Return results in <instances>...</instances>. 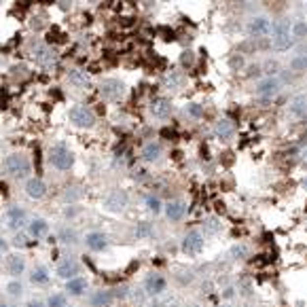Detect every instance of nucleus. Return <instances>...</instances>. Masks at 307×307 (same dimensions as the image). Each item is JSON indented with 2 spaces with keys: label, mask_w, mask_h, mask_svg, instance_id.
<instances>
[{
  "label": "nucleus",
  "mask_w": 307,
  "mask_h": 307,
  "mask_svg": "<svg viewBox=\"0 0 307 307\" xmlns=\"http://www.w3.org/2000/svg\"><path fill=\"white\" fill-rule=\"evenodd\" d=\"M4 168H6V172L15 178H28L32 174V163L24 153H11L4 159Z\"/></svg>",
  "instance_id": "1"
},
{
  "label": "nucleus",
  "mask_w": 307,
  "mask_h": 307,
  "mask_svg": "<svg viewBox=\"0 0 307 307\" xmlns=\"http://www.w3.org/2000/svg\"><path fill=\"white\" fill-rule=\"evenodd\" d=\"M68 121L72 123L74 127H81V130H91L96 125V112L89 108V106H83V104H76L70 108L68 112Z\"/></svg>",
  "instance_id": "2"
},
{
  "label": "nucleus",
  "mask_w": 307,
  "mask_h": 307,
  "mask_svg": "<svg viewBox=\"0 0 307 307\" xmlns=\"http://www.w3.org/2000/svg\"><path fill=\"white\" fill-rule=\"evenodd\" d=\"M49 163H51L55 170H60V172H68V170L74 166V155L64 144H55L51 151H49Z\"/></svg>",
  "instance_id": "3"
},
{
  "label": "nucleus",
  "mask_w": 307,
  "mask_h": 307,
  "mask_svg": "<svg viewBox=\"0 0 307 307\" xmlns=\"http://www.w3.org/2000/svg\"><path fill=\"white\" fill-rule=\"evenodd\" d=\"M271 45H273L277 51H286L292 45V34H290V26L286 21H275L271 26Z\"/></svg>",
  "instance_id": "4"
},
{
  "label": "nucleus",
  "mask_w": 307,
  "mask_h": 307,
  "mask_svg": "<svg viewBox=\"0 0 307 307\" xmlns=\"http://www.w3.org/2000/svg\"><path fill=\"white\" fill-rule=\"evenodd\" d=\"M32 58L42 68H51L58 64V53H55V49L45 45V42H36V45L32 47Z\"/></svg>",
  "instance_id": "5"
},
{
  "label": "nucleus",
  "mask_w": 307,
  "mask_h": 307,
  "mask_svg": "<svg viewBox=\"0 0 307 307\" xmlns=\"http://www.w3.org/2000/svg\"><path fill=\"white\" fill-rule=\"evenodd\" d=\"M98 89L104 100H119L125 94V83L119 81V78H104V81L98 85Z\"/></svg>",
  "instance_id": "6"
},
{
  "label": "nucleus",
  "mask_w": 307,
  "mask_h": 307,
  "mask_svg": "<svg viewBox=\"0 0 307 307\" xmlns=\"http://www.w3.org/2000/svg\"><path fill=\"white\" fill-rule=\"evenodd\" d=\"M28 212L24 208H19V205H11L9 210H6V227H9L11 231L19 233L24 227H28Z\"/></svg>",
  "instance_id": "7"
},
{
  "label": "nucleus",
  "mask_w": 307,
  "mask_h": 307,
  "mask_svg": "<svg viewBox=\"0 0 307 307\" xmlns=\"http://www.w3.org/2000/svg\"><path fill=\"white\" fill-rule=\"evenodd\" d=\"M127 202H130V197H127L125 191L121 189H112L108 195L104 197V208L108 212H121L127 208Z\"/></svg>",
  "instance_id": "8"
},
{
  "label": "nucleus",
  "mask_w": 307,
  "mask_h": 307,
  "mask_svg": "<svg viewBox=\"0 0 307 307\" xmlns=\"http://www.w3.org/2000/svg\"><path fill=\"white\" fill-rule=\"evenodd\" d=\"M280 89H282L280 78L267 76V78H263V81L256 85V96L263 98V100H271V98H275L277 94H280Z\"/></svg>",
  "instance_id": "9"
},
{
  "label": "nucleus",
  "mask_w": 307,
  "mask_h": 307,
  "mask_svg": "<svg viewBox=\"0 0 307 307\" xmlns=\"http://www.w3.org/2000/svg\"><path fill=\"white\" fill-rule=\"evenodd\" d=\"M204 244H205V239H204L202 233H199V231H189L187 235H184V239H182V252L189 254V256H195V254H199L204 250Z\"/></svg>",
  "instance_id": "10"
},
{
  "label": "nucleus",
  "mask_w": 307,
  "mask_h": 307,
  "mask_svg": "<svg viewBox=\"0 0 307 307\" xmlns=\"http://www.w3.org/2000/svg\"><path fill=\"white\" fill-rule=\"evenodd\" d=\"M78 273H81V265L74 261V259H64L58 269H55V275L60 277V280H72V277H78Z\"/></svg>",
  "instance_id": "11"
},
{
  "label": "nucleus",
  "mask_w": 307,
  "mask_h": 307,
  "mask_svg": "<svg viewBox=\"0 0 307 307\" xmlns=\"http://www.w3.org/2000/svg\"><path fill=\"white\" fill-rule=\"evenodd\" d=\"M85 246L91 252H104L108 248V238L102 233V231H89L85 235Z\"/></svg>",
  "instance_id": "12"
},
{
  "label": "nucleus",
  "mask_w": 307,
  "mask_h": 307,
  "mask_svg": "<svg viewBox=\"0 0 307 307\" xmlns=\"http://www.w3.org/2000/svg\"><path fill=\"white\" fill-rule=\"evenodd\" d=\"M26 267H28V263H26V256L24 254H9L6 256V269H9V273L13 277H17L19 280V275H24L26 273Z\"/></svg>",
  "instance_id": "13"
},
{
  "label": "nucleus",
  "mask_w": 307,
  "mask_h": 307,
  "mask_svg": "<svg viewBox=\"0 0 307 307\" xmlns=\"http://www.w3.org/2000/svg\"><path fill=\"white\" fill-rule=\"evenodd\" d=\"M269 32H271V24H269L267 17H252V19H250V24H248V34H250V36L261 38V36H267Z\"/></svg>",
  "instance_id": "14"
},
{
  "label": "nucleus",
  "mask_w": 307,
  "mask_h": 307,
  "mask_svg": "<svg viewBox=\"0 0 307 307\" xmlns=\"http://www.w3.org/2000/svg\"><path fill=\"white\" fill-rule=\"evenodd\" d=\"M166 288H168V280L161 273L148 275L146 282H144V290L148 295H161V292H166Z\"/></svg>",
  "instance_id": "15"
},
{
  "label": "nucleus",
  "mask_w": 307,
  "mask_h": 307,
  "mask_svg": "<svg viewBox=\"0 0 307 307\" xmlns=\"http://www.w3.org/2000/svg\"><path fill=\"white\" fill-rule=\"evenodd\" d=\"M163 212H166L168 220L178 223V220H182L184 214H187V205H184L182 202H178V199H174V202H170V204L163 205Z\"/></svg>",
  "instance_id": "16"
},
{
  "label": "nucleus",
  "mask_w": 307,
  "mask_h": 307,
  "mask_svg": "<svg viewBox=\"0 0 307 307\" xmlns=\"http://www.w3.org/2000/svg\"><path fill=\"white\" fill-rule=\"evenodd\" d=\"M26 195L30 199H42L47 195V184L40 178H28L26 182Z\"/></svg>",
  "instance_id": "17"
},
{
  "label": "nucleus",
  "mask_w": 307,
  "mask_h": 307,
  "mask_svg": "<svg viewBox=\"0 0 307 307\" xmlns=\"http://www.w3.org/2000/svg\"><path fill=\"white\" fill-rule=\"evenodd\" d=\"M151 115L155 119H168L170 115H172V104H170V100L155 98L153 104H151Z\"/></svg>",
  "instance_id": "18"
},
{
  "label": "nucleus",
  "mask_w": 307,
  "mask_h": 307,
  "mask_svg": "<svg viewBox=\"0 0 307 307\" xmlns=\"http://www.w3.org/2000/svg\"><path fill=\"white\" fill-rule=\"evenodd\" d=\"M47 233H49V223L45 218H32L30 223H28V235L34 239H42V238H47Z\"/></svg>",
  "instance_id": "19"
},
{
  "label": "nucleus",
  "mask_w": 307,
  "mask_h": 307,
  "mask_svg": "<svg viewBox=\"0 0 307 307\" xmlns=\"http://www.w3.org/2000/svg\"><path fill=\"white\" fill-rule=\"evenodd\" d=\"M161 155H163L161 142H148V144H144V148H142V153H140V157L146 163H155L157 159H161Z\"/></svg>",
  "instance_id": "20"
},
{
  "label": "nucleus",
  "mask_w": 307,
  "mask_h": 307,
  "mask_svg": "<svg viewBox=\"0 0 307 307\" xmlns=\"http://www.w3.org/2000/svg\"><path fill=\"white\" fill-rule=\"evenodd\" d=\"M30 282L34 286H47L51 282V273H49V269L45 265H36L30 269Z\"/></svg>",
  "instance_id": "21"
},
{
  "label": "nucleus",
  "mask_w": 307,
  "mask_h": 307,
  "mask_svg": "<svg viewBox=\"0 0 307 307\" xmlns=\"http://www.w3.org/2000/svg\"><path fill=\"white\" fill-rule=\"evenodd\" d=\"M87 288H89V284H87V280L85 277H72V280H68L66 282V292L70 297H83L85 292H87Z\"/></svg>",
  "instance_id": "22"
},
{
  "label": "nucleus",
  "mask_w": 307,
  "mask_h": 307,
  "mask_svg": "<svg viewBox=\"0 0 307 307\" xmlns=\"http://www.w3.org/2000/svg\"><path fill=\"white\" fill-rule=\"evenodd\" d=\"M68 83L76 89H89L91 87V81H89V74L83 72V70H70L68 72Z\"/></svg>",
  "instance_id": "23"
},
{
  "label": "nucleus",
  "mask_w": 307,
  "mask_h": 307,
  "mask_svg": "<svg viewBox=\"0 0 307 307\" xmlns=\"http://www.w3.org/2000/svg\"><path fill=\"white\" fill-rule=\"evenodd\" d=\"M112 299H115V295H112L110 290H98L89 297V305L91 307H104V305H108Z\"/></svg>",
  "instance_id": "24"
},
{
  "label": "nucleus",
  "mask_w": 307,
  "mask_h": 307,
  "mask_svg": "<svg viewBox=\"0 0 307 307\" xmlns=\"http://www.w3.org/2000/svg\"><path fill=\"white\" fill-rule=\"evenodd\" d=\"M58 241H62V244H66V246H76L78 244V233L74 229H70V227H62V229L58 231Z\"/></svg>",
  "instance_id": "25"
},
{
  "label": "nucleus",
  "mask_w": 307,
  "mask_h": 307,
  "mask_svg": "<svg viewBox=\"0 0 307 307\" xmlns=\"http://www.w3.org/2000/svg\"><path fill=\"white\" fill-rule=\"evenodd\" d=\"M4 290H6V295H9L11 299H21V297H24V292H26V288H24V282H21V280H17V277H11Z\"/></svg>",
  "instance_id": "26"
},
{
  "label": "nucleus",
  "mask_w": 307,
  "mask_h": 307,
  "mask_svg": "<svg viewBox=\"0 0 307 307\" xmlns=\"http://www.w3.org/2000/svg\"><path fill=\"white\" fill-rule=\"evenodd\" d=\"M290 112H292L295 117H303L305 112H307V98L299 96V98L292 100V104H290Z\"/></svg>",
  "instance_id": "27"
},
{
  "label": "nucleus",
  "mask_w": 307,
  "mask_h": 307,
  "mask_svg": "<svg viewBox=\"0 0 307 307\" xmlns=\"http://www.w3.org/2000/svg\"><path fill=\"white\" fill-rule=\"evenodd\" d=\"M45 303L47 307H68V297L64 292H51Z\"/></svg>",
  "instance_id": "28"
},
{
  "label": "nucleus",
  "mask_w": 307,
  "mask_h": 307,
  "mask_svg": "<svg viewBox=\"0 0 307 307\" xmlns=\"http://www.w3.org/2000/svg\"><path fill=\"white\" fill-rule=\"evenodd\" d=\"M216 134H218L223 140L231 138V136H233V123H231V121H227V119L218 121V123H216Z\"/></svg>",
  "instance_id": "29"
},
{
  "label": "nucleus",
  "mask_w": 307,
  "mask_h": 307,
  "mask_svg": "<svg viewBox=\"0 0 307 307\" xmlns=\"http://www.w3.org/2000/svg\"><path fill=\"white\" fill-rule=\"evenodd\" d=\"M290 70L292 72H307V55H295L290 60Z\"/></svg>",
  "instance_id": "30"
},
{
  "label": "nucleus",
  "mask_w": 307,
  "mask_h": 307,
  "mask_svg": "<svg viewBox=\"0 0 307 307\" xmlns=\"http://www.w3.org/2000/svg\"><path fill=\"white\" fill-rule=\"evenodd\" d=\"M292 38H307V24L305 21H295L290 28Z\"/></svg>",
  "instance_id": "31"
},
{
  "label": "nucleus",
  "mask_w": 307,
  "mask_h": 307,
  "mask_svg": "<svg viewBox=\"0 0 307 307\" xmlns=\"http://www.w3.org/2000/svg\"><path fill=\"white\" fill-rule=\"evenodd\" d=\"M146 208H148V212H153V214H161L163 212V204H161L159 197L148 195L146 197Z\"/></svg>",
  "instance_id": "32"
},
{
  "label": "nucleus",
  "mask_w": 307,
  "mask_h": 307,
  "mask_svg": "<svg viewBox=\"0 0 307 307\" xmlns=\"http://www.w3.org/2000/svg\"><path fill=\"white\" fill-rule=\"evenodd\" d=\"M151 233H153V227L148 225V223H138V225L134 227V238H138V239L148 238Z\"/></svg>",
  "instance_id": "33"
},
{
  "label": "nucleus",
  "mask_w": 307,
  "mask_h": 307,
  "mask_svg": "<svg viewBox=\"0 0 307 307\" xmlns=\"http://www.w3.org/2000/svg\"><path fill=\"white\" fill-rule=\"evenodd\" d=\"M15 248H26V246H30V235H26V233H15V238H13L11 241Z\"/></svg>",
  "instance_id": "34"
},
{
  "label": "nucleus",
  "mask_w": 307,
  "mask_h": 307,
  "mask_svg": "<svg viewBox=\"0 0 307 307\" xmlns=\"http://www.w3.org/2000/svg\"><path fill=\"white\" fill-rule=\"evenodd\" d=\"M180 64H182V68H191L193 64H195V53H193V51H184L180 55Z\"/></svg>",
  "instance_id": "35"
},
{
  "label": "nucleus",
  "mask_w": 307,
  "mask_h": 307,
  "mask_svg": "<svg viewBox=\"0 0 307 307\" xmlns=\"http://www.w3.org/2000/svg\"><path fill=\"white\" fill-rule=\"evenodd\" d=\"M81 195H83V193L78 189H66V193H64V202H76Z\"/></svg>",
  "instance_id": "36"
},
{
  "label": "nucleus",
  "mask_w": 307,
  "mask_h": 307,
  "mask_svg": "<svg viewBox=\"0 0 307 307\" xmlns=\"http://www.w3.org/2000/svg\"><path fill=\"white\" fill-rule=\"evenodd\" d=\"M189 115H193V117H202L204 115V110H202V106L199 104H189Z\"/></svg>",
  "instance_id": "37"
},
{
  "label": "nucleus",
  "mask_w": 307,
  "mask_h": 307,
  "mask_svg": "<svg viewBox=\"0 0 307 307\" xmlns=\"http://www.w3.org/2000/svg\"><path fill=\"white\" fill-rule=\"evenodd\" d=\"M9 246H11V241H9V239L0 238V254H6V252H9Z\"/></svg>",
  "instance_id": "38"
},
{
  "label": "nucleus",
  "mask_w": 307,
  "mask_h": 307,
  "mask_svg": "<svg viewBox=\"0 0 307 307\" xmlns=\"http://www.w3.org/2000/svg\"><path fill=\"white\" fill-rule=\"evenodd\" d=\"M26 307H47V303L40 301V299H30V301L26 303Z\"/></svg>",
  "instance_id": "39"
},
{
  "label": "nucleus",
  "mask_w": 307,
  "mask_h": 307,
  "mask_svg": "<svg viewBox=\"0 0 307 307\" xmlns=\"http://www.w3.org/2000/svg\"><path fill=\"white\" fill-rule=\"evenodd\" d=\"M231 66H233V68H241V66H244V60H241V55H239V58H233V60H231Z\"/></svg>",
  "instance_id": "40"
},
{
  "label": "nucleus",
  "mask_w": 307,
  "mask_h": 307,
  "mask_svg": "<svg viewBox=\"0 0 307 307\" xmlns=\"http://www.w3.org/2000/svg\"><path fill=\"white\" fill-rule=\"evenodd\" d=\"M259 72H261V68H259V66H250L248 76H259Z\"/></svg>",
  "instance_id": "41"
},
{
  "label": "nucleus",
  "mask_w": 307,
  "mask_h": 307,
  "mask_svg": "<svg viewBox=\"0 0 307 307\" xmlns=\"http://www.w3.org/2000/svg\"><path fill=\"white\" fill-rule=\"evenodd\" d=\"M64 214H66L68 218H70V216H74V214H76V205H70V208H68L66 212H64Z\"/></svg>",
  "instance_id": "42"
},
{
  "label": "nucleus",
  "mask_w": 307,
  "mask_h": 307,
  "mask_svg": "<svg viewBox=\"0 0 307 307\" xmlns=\"http://www.w3.org/2000/svg\"><path fill=\"white\" fill-rule=\"evenodd\" d=\"M233 254H235V256H238V254L244 256V254H246V248H233Z\"/></svg>",
  "instance_id": "43"
},
{
  "label": "nucleus",
  "mask_w": 307,
  "mask_h": 307,
  "mask_svg": "<svg viewBox=\"0 0 307 307\" xmlns=\"http://www.w3.org/2000/svg\"><path fill=\"white\" fill-rule=\"evenodd\" d=\"M0 307H15V305H11V303H4V301H0Z\"/></svg>",
  "instance_id": "44"
},
{
  "label": "nucleus",
  "mask_w": 307,
  "mask_h": 307,
  "mask_svg": "<svg viewBox=\"0 0 307 307\" xmlns=\"http://www.w3.org/2000/svg\"><path fill=\"white\" fill-rule=\"evenodd\" d=\"M303 187H305V189H307V178H305V180H303Z\"/></svg>",
  "instance_id": "45"
},
{
  "label": "nucleus",
  "mask_w": 307,
  "mask_h": 307,
  "mask_svg": "<svg viewBox=\"0 0 307 307\" xmlns=\"http://www.w3.org/2000/svg\"><path fill=\"white\" fill-rule=\"evenodd\" d=\"M305 161H307V151H305Z\"/></svg>",
  "instance_id": "46"
},
{
  "label": "nucleus",
  "mask_w": 307,
  "mask_h": 307,
  "mask_svg": "<svg viewBox=\"0 0 307 307\" xmlns=\"http://www.w3.org/2000/svg\"><path fill=\"white\" fill-rule=\"evenodd\" d=\"M68 307H72V305H68Z\"/></svg>",
  "instance_id": "47"
}]
</instances>
